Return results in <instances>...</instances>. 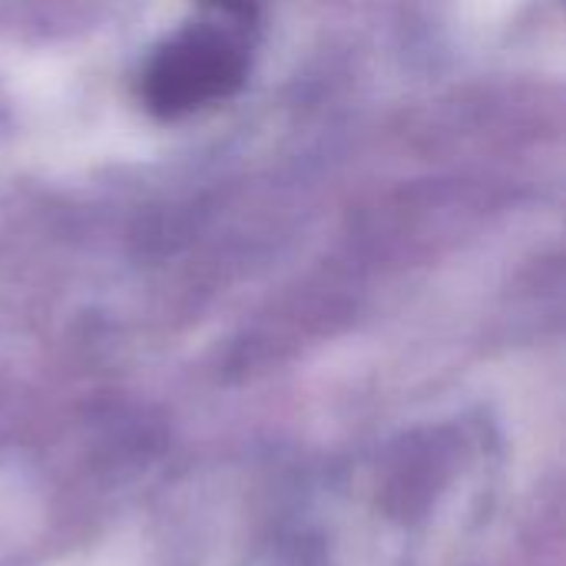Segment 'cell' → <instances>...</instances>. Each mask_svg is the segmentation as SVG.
I'll return each instance as SVG.
<instances>
[{
	"mask_svg": "<svg viewBox=\"0 0 566 566\" xmlns=\"http://www.w3.org/2000/svg\"><path fill=\"white\" fill-rule=\"evenodd\" d=\"M245 76L242 43L216 27L202 23L166 43L146 73V103L159 116H179L212 99L229 96Z\"/></svg>",
	"mask_w": 566,
	"mask_h": 566,
	"instance_id": "cell-1",
	"label": "cell"
}]
</instances>
